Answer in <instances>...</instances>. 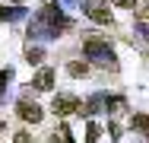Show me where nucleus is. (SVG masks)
<instances>
[{
  "instance_id": "0eeeda50",
  "label": "nucleus",
  "mask_w": 149,
  "mask_h": 143,
  "mask_svg": "<svg viewBox=\"0 0 149 143\" xmlns=\"http://www.w3.org/2000/svg\"><path fill=\"white\" fill-rule=\"evenodd\" d=\"M136 130H143V134H149V118L146 114H133V121H130Z\"/></svg>"
},
{
  "instance_id": "ddd939ff",
  "label": "nucleus",
  "mask_w": 149,
  "mask_h": 143,
  "mask_svg": "<svg viewBox=\"0 0 149 143\" xmlns=\"http://www.w3.org/2000/svg\"><path fill=\"white\" fill-rule=\"evenodd\" d=\"M140 19H143V22H149V6H146V10H140Z\"/></svg>"
},
{
  "instance_id": "2eb2a0df",
  "label": "nucleus",
  "mask_w": 149,
  "mask_h": 143,
  "mask_svg": "<svg viewBox=\"0 0 149 143\" xmlns=\"http://www.w3.org/2000/svg\"><path fill=\"white\" fill-rule=\"evenodd\" d=\"M0 127H3V121H0Z\"/></svg>"
},
{
  "instance_id": "6e6552de",
  "label": "nucleus",
  "mask_w": 149,
  "mask_h": 143,
  "mask_svg": "<svg viewBox=\"0 0 149 143\" xmlns=\"http://www.w3.org/2000/svg\"><path fill=\"white\" fill-rule=\"evenodd\" d=\"M98 134H102V127H98V124H89V130H86V137H89V140H95Z\"/></svg>"
},
{
  "instance_id": "f8f14e48",
  "label": "nucleus",
  "mask_w": 149,
  "mask_h": 143,
  "mask_svg": "<svg viewBox=\"0 0 149 143\" xmlns=\"http://www.w3.org/2000/svg\"><path fill=\"white\" fill-rule=\"evenodd\" d=\"M118 6H136V0H114Z\"/></svg>"
},
{
  "instance_id": "1a4fd4ad",
  "label": "nucleus",
  "mask_w": 149,
  "mask_h": 143,
  "mask_svg": "<svg viewBox=\"0 0 149 143\" xmlns=\"http://www.w3.org/2000/svg\"><path fill=\"white\" fill-rule=\"evenodd\" d=\"M26 57H29V60H41V48H29Z\"/></svg>"
},
{
  "instance_id": "7ed1b4c3",
  "label": "nucleus",
  "mask_w": 149,
  "mask_h": 143,
  "mask_svg": "<svg viewBox=\"0 0 149 143\" xmlns=\"http://www.w3.org/2000/svg\"><path fill=\"white\" fill-rule=\"evenodd\" d=\"M51 111L60 114V118H67V114L79 111V99H76V95H54V102H51Z\"/></svg>"
},
{
  "instance_id": "f257e3e1",
  "label": "nucleus",
  "mask_w": 149,
  "mask_h": 143,
  "mask_svg": "<svg viewBox=\"0 0 149 143\" xmlns=\"http://www.w3.org/2000/svg\"><path fill=\"white\" fill-rule=\"evenodd\" d=\"M86 54L95 57V60H102V67H118V60H114L111 48H108L105 41H95V38H89V41H86Z\"/></svg>"
},
{
  "instance_id": "4468645a",
  "label": "nucleus",
  "mask_w": 149,
  "mask_h": 143,
  "mask_svg": "<svg viewBox=\"0 0 149 143\" xmlns=\"http://www.w3.org/2000/svg\"><path fill=\"white\" fill-rule=\"evenodd\" d=\"M13 3H22V0H13Z\"/></svg>"
},
{
  "instance_id": "20e7f679",
  "label": "nucleus",
  "mask_w": 149,
  "mask_h": 143,
  "mask_svg": "<svg viewBox=\"0 0 149 143\" xmlns=\"http://www.w3.org/2000/svg\"><path fill=\"white\" fill-rule=\"evenodd\" d=\"M29 89H38V92H51L54 89V70L51 67H41L35 76H32V86Z\"/></svg>"
},
{
  "instance_id": "f03ea898",
  "label": "nucleus",
  "mask_w": 149,
  "mask_h": 143,
  "mask_svg": "<svg viewBox=\"0 0 149 143\" xmlns=\"http://www.w3.org/2000/svg\"><path fill=\"white\" fill-rule=\"evenodd\" d=\"M86 16H89L92 22H111V10H108V3L105 0H86Z\"/></svg>"
},
{
  "instance_id": "39448f33",
  "label": "nucleus",
  "mask_w": 149,
  "mask_h": 143,
  "mask_svg": "<svg viewBox=\"0 0 149 143\" xmlns=\"http://www.w3.org/2000/svg\"><path fill=\"white\" fill-rule=\"evenodd\" d=\"M16 111H19L22 121H32V124H38V121H41V108H38L35 102H19V105H16Z\"/></svg>"
},
{
  "instance_id": "9b49d317",
  "label": "nucleus",
  "mask_w": 149,
  "mask_h": 143,
  "mask_svg": "<svg viewBox=\"0 0 149 143\" xmlns=\"http://www.w3.org/2000/svg\"><path fill=\"white\" fill-rule=\"evenodd\" d=\"M10 76H13V73H10V70H0V86L6 83V80H10Z\"/></svg>"
},
{
  "instance_id": "9d476101",
  "label": "nucleus",
  "mask_w": 149,
  "mask_h": 143,
  "mask_svg": "<svg viewBox=\"0 0 149 143\" xmlns=\"http://www.w3.org/2000/svg\"><path fill=\"white\" fill-rule=\"evenodd\" d=\"M16 143H32V137L26 134V130H22V134H16Z\"/></svg>"
},
{
  "instance_id": "423d86ee",
  "label": "nucleus",
  "mask_w": 149,
  "mask_h": 143,
  "mask_svg": "<svg viewBox=\"0 0 149 143\" xmlns=\"http://www.w3.org/2000/svg\"><path fill=\"white\" fill-rule=\"evenodd\" d=\"M67 73H70V76H86V73H89V64H83V60H73V64L67 67Z\"/></svg>"
}]
</instances>
